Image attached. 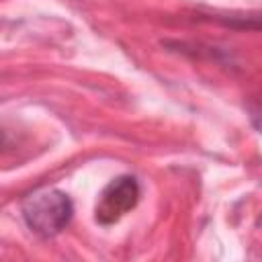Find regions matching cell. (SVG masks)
I'll list each match as a JSON object with an SVG mask.
<instances>
[{"instance_id": "cell-1", "label": "cell", "mask_w": 262, "mask_h": 262, "mask_svg": "<svg viewBox=\"0 0 262 262\" xmlns=\"http://www.w3.org/2000/svg\"><path fill=\"white\" fill-rule=\"evenodd\" d=\"M23 219L31 231L41 237H53L68 227L74 215V205L63 190L47 188L31 194L23 203Z\"/></svg>"}, {"instance_id": "cell-2", "label": "cell", "mask_w": 262, "mask_h": 262, "mask_svg": "<svg viewBox=\"0 0 262 262\" xmlns=\"http://www.w3.org/2000/svg\"><path fill=\"white\" fill-rule=\"evenodd\" d=\"M139 182L135 176L123 174L113 178L102 192L98 194L96 207H94V219L100 225H113L121 217H125L129 211L135 209L139 203Z\"/></svg>"}]
</instances>
